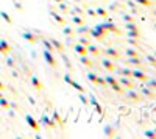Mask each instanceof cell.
Segmentation results:
<instances>
[{"label": "cell", "instance_id": "cell-26", "mask_svg": "<svg viewBox=\"0 0 156 139\" xmlns=\"http://www.w3.org/2000/svg\"><path fill=\"white\" fill-rule=\"evenodd\" d=\"M103 133H105L106 137H114V136H115V130L112 128V125H106L105 131H103Z\"/></svg>", "mask_w": 156, "mask_h": 139}, {"label": "cell", "instance_id": "cell-12", "mask_svg": "<svg viewBox=\"0 0 156 139\" xmlns=\"http://www.w3.org/2000/svg\"><path fill=\"white\" fill-rule=\"evenodd\" d=\"M50 119L53 120V122L58 125V127L61 128V130H64V127H66L64 123H66V122H64V119L59 116V112H58V111H53V112H51V117H50Z\"/></svg>", "mask_w": 156, "mask_h": 139}, {"label": "cell", "instance_id": "cell-36", "mask_svg": "<svg viewBox=\"0 0 156 139\" xmlns=\"http://www.w3.org/2000/svg\"><path fill=\"white\" fill-rule=\"evenodd\" d=\"M109 9H112V11H122L123 9V6H122V3H119V2H114V3H111L109 5Z\"/></svg>", "mask_w": 156, "mask_h": 139}, {"label": "cell", "instance_id": "cell-18", "mask_svg": "<svg viewBox=\"0 0 156 139\" xmlns=\"http://www.w3.org/2000/svg\"><path fill=\"white\" fill-rule=\"evenodd\" d=\"M31 84H33V87H34L36 91H42V89H44V84H42V81L39 80V78L36 77V75H33V77H31Z\"/></svg>", "mask_w": 156, "mask_h": 139}, {"label": "cell", "instance_id": "cell-59", "mask_svg": "<svg viewBox=\"0 0 156 139\" xmlns=\"http://www.w3.org/2000/svg\"><path fill=\"white\" fill-rule=\"evenodd\" d=\"M0 97H2V94H0Z\"/></svg>", "mask_w": 156, "mask_h": 139}, {"label": "cell", "instance_id": "cell-54", "mask_svg": "<svg viewBox=\"0 0 156 139\" xmlns=\"http://www.w3.org/2000/svg\"><path fill=\"white\" fill-rule=\"evenodd\" d=\"M153 16H154V17H156V9H154V11H153Z\"/></svg>", "mask_w": 156, "mask_h": 139}, {"label": "cell", "instance_id": "cell-51", "mask_svg": "<svg viewBox=\"0 0 156 139\" xmlns=\"http://www.w3.org/2000/svg\"><path fill=\"white\" fill-rule=\"evenodd\" d=\"M2 16H3V19H5V20H6L8 23H11V19H9V16L6 14V12H2Z\"/></svg>", "mask_w": 156, "mask_h": 139}, {"label": "cell", "instance_id": "cell-40", "mask_svg": "<svg viewBox=\"0 0 156 139\" xmlns=\"http://www.w3.org/2000/svg\"><path fill=\"white\" fill-rule=\"evenodd\" d=\"M8 50H9V45L5 41H0V52H2V53H8Z\"/></svg>", "mask_w": 156, "mask_h": 139}, {"label": "cell", "instance_id": "cell-41", "mask_svg": "<svg viewBox=\"0 0 156 139\" xmlns=\"http://www.w3.org/2000/svg\"><path fill=\"white\" fill-rule=\"evenodd\" d=\"M58 9H59L61 12H69V6H67L66 3H64V0L58 3Z\"/></svg>", "mask_w": 156, "mask_h": 139}, {"label": "cell", "instance_id": "cell-58", "mask_svg": "<svg viewBox=\"0 0 156 139\" xmlns=\"http://www.w3.org/2000/svg\"><path fill=\"white\" fill-rule=\"evenodd\" d=\"M153 55H154V56H156V50H154V52H153Z\"/></svg>", "mask_w": 156, "mask_h": 139}, {"label": "cell", "instance_id": "cell-2", "mask_svg": "<svg viewBox=\"0 0 156 139\" xmlns=\"http://www.w3.org/2000/svg\"><path fill=\"white\" fill-rule=\"evenodd\" d=\"M125 98L129 100L131 103H140V102H144V97H142L140 92H137L136 89H126Z\"/></svg>", "mask_w": 156, "mask_h": 139}, {"label": "cell", "instance_id": "cell-13", "mask_svg": "<svg viewBox=\"0 0 156 139\" xmlns=\"http://www.w3.org/2000/svg\"><path fill=\"white\" fill-rule=\"evenodd\" d=\"M41 123H44V127L47 128V130H53L55 127H56V123L53 122V120H51L47 114H44L42 116V119H41Z\"/></svg>", "mask_w": 156, "mask_h": 139}, {"label": "cell", "instance_id": "cell-43", "mask_svg": "<svg viewBox=\"0 0 156 139\" xmlns=\"http://www.w3.org/2000/svg\"><path fill=\"white\" fill-rule=\"evenodd\" d=\"M94 28H95V30H98V31H100V33H103V34H108V31H106V28H105V23H97Z\"/></svg>", "mask_w": 156, "mask_h": 139}, {"label": "cell", "instance_id": "cell-37", "mask_svg": "<svg viewBox=\"0 0 156 139\" xmlns=\"http://www.w3.org/2000/svg\"><path fill=\"white\" fill-rule=\"evenodd\" d=\"M144 136L147 139H156V131L154 130H147V131H144Z\"/></svg>", "mask_w": 156, "mask_h": 139}, {"label": "cell", "instance_id": "cell-16", "mask_svg": "<svg viewBox=\"0 0 156 139\" xmlns=\"http://www.w3.org/2000/svg\"><path fill=\"white\" fill-rule=\"evenodd\" d=\"M50 16L53 17V20L56 22V23H59V25H66V19H64L61 14H58L56 11H53V9H50Z\"/></svg>", "mask_w": 156, "mask_h": 139}, {"label": "cell", "instance_id": "cell-1", "mask_svg": "<svg viewBox=\"0 0 156 139\" xmlns=\"http://www.w3.org/2000/svg\"><path fill=\"white\" fill-rule=\"evenodd\" d=\"M105 80H106L108 86L111 87V89H112L115 94H123V92H125V89H123V87L120 86L119 80H117L115 77H112V75H106V77H105Z\"/></svg>", "mask_w": 156, "mask_h": 139}, {"label": "cell", "instance_id": "cell-25", "mask_svg": "<svg viewBox=\"0 0 156 139\" xmlns=\"http://www.w3.org/2000/svg\"><path fill=\"white\" fill-rule=\"evenodd\" d=\"M72 22L76 25V27H81V25H84V19L80 17V14H73V16H72Z\"/></svg>", "mask_w": 156, "mask_h": 139}, {"label": "cell", "instance_id": "cell-5", "mask_svg": "<svg viewBox=\"0 0 156 139\" xmlns=\"http://www.w3.org/2000/svg\"><path fill=\"white\" fill-rule=\"evenodd\" d=\"M131 77L136 80V81H140V83H145L150 77L147 75V72L145 70H142V69H137V67H134L133 70H131Z\"/></svg>", "mask_w": 156, "mask_h": 139}, {"label": "cell", "instance_id": "cell-28", "mask_svg": "<svg viewBox=\"0 0 156 139\" xmlns=\"http://www.w3.org/2000/svg\"><path fill=\"white\" fill-rule=\"evenodd\" d=\"M61 55V58H62V61H64V66H66L69 70H72V62H70V59L67 58V55L66 53H59Z\"/></svg>", "mask_w": 156, "mask_h": 139}, {"label": "cell", "instance_id": "cell-45", "mask_svg": "<svg viewBox=\"0 0 156 139\" xmlns=\"http://www.w3.org/2000/svg\"><path fill=\"white\" fill-rule=\"evenodd\" d=\"M147 81H148V83H147L145 86H148V87H150V89H153V91H156V80H151V78H148Z\"/></svg>", "mask_w": 156, "mask_h": 139}, {"label": "cell", "instance_id": "cell-46", "mask_svg": "<svg viewBox=\"0 0 156 139\" xmlns=\"http://www.w3.org/2000/svg\"><path fill=\"white\" fill-rule=\"evenodd\" d=\"M97 84H100L101 87H106V86H108V83H106V80H105V78H103V77H100V75H98V78H97Z\"/></svg>", "mask_w": 156, "mask_h": 139}, {"label": "cell", "instance_id": "cell-20", "mask_svg": "<svg viewBox=\"0 0 156 139\" xmlns=\"http://www.w3.org/2000/svg\"><path fill=\"white\" fill-rule=\"evenodd\" d=\"M87 55H92L94 58L100 56V48L97 45H92V44H89L87 45Z\"/></svg>", "mask_w": 156, "mask_h": 139}, {"label": "cell", "instance_id": "cell-56", "mask_svg": "<svg viewBox=\"0 0 156 139\" xmlns=\"http://www.w3.org/2000/svg\"><path fill=\"white\" fill-rule=\"evenodd\" d=\"M0 89H3V84L2 83H0Z\"/></svg>", "mask_w": 156, "mask_h": 139}, {"label": "cell", "instance_id": "cell-4", "mask_svg": "<svg viewBox=\"0 0 156 139\" xmlns=\"http://www.w3.org/2000/svg\"><path fill=\"white\" fill-rule=\"evenodd\" d=\"M139 92H140V95H142V97L147 98V100H154V98H156V91L150 89V87H148V86H145L144 83L139 84Z\"/></svg>", "mask_w": 156, "mask_h": 139}, {"label": "cell", "instance_id": "cell-55", "mask_svg": "<svg viewBox=\"0 0 156 139\" xmlns=\"http://www.w3.org/2000/svg\"><path fill=\"white\" fill-rule=\"evenodd\" d=\"M153 28H154V30H156V22H154V23H153Z\"/></svg>", "mask_w": 156, "mask_h": 139}, {"label": "cell", "instance_id": "cell-14", "mask_svg": "<svg viewBox=\"0 0 156 139\" xmlns=\"http://www.w3.org/2000/svg\"><path fill=\"white\" fill-rule=\"evenodd\" d=\"M22 37L27 42H30V44H36L37 41H39V37L36 36V34H33V33H30V31H25L23 34H22Z\"/></svg>", "mask_w": 156, "mask_h": 139}, {"label": "cell", "instance_id": "cell-35", "mask_svg": "<svg viewBox=\"0 0 156 139\" xmlns=\"http://www.w3.org/2000/svg\"><path fill=\"white\" fill-rule=\"evenodd\" d=\"M78 98H80V102H81L84 106H87V105H89V98H87L83 92H78Z\"/></svg>", "mask_w": 156, "mask_h": 139}, {"label": "cell", "instance_id": "cell-30", "mask_svg": "<svg viewBox=\"0 0 156 139\" xmlns=\"http://www.w3.org/2000/svg\"><path fill=\"white\" fill-rule=\"evenodd\" d=\"M145 59L148 61V64H151V66L156 67V56H154L153 53H147V55H145Z\"/></svg>", "mask_w": 156, "mask_h": 139}, {"label": "cell", "instance_id": "cell-19", "mask_svg": "<svg viewBox=\"0 0 156 139\" xmlns=\"http://www.w3.org/2000/svg\"><path fill=\"white\" fill-rule=\"evenodd\" d=\"M73 50H75V53H78L80 56H83V55H87V47H84L83 44H75V47H73Z\"/></svg>", "mask_w": 156, "mask_h": 139}, {"label": "cell", "instance_id": "cell-9", "mask_svg": "<svg viewBox=\"0 0 156 139\" xmlns=\"http://www.w3.org/2000/svg\"><path fill=\"white\" fill-rule=\"evenodd\" d=\"M44 58H45V61H47V64H48L51 69H53V70L58 67V62H56V59H55L53 53H50L48 50H44Z\"/></svg>", "mask_w": 156, "mask_h": 139}, {"label": "cell", "instance_id": "cell-29", "mask_svg": "<svg viewBox=\"0 0 156 139\" xmlns=\"http://www.w3.org/2000/svg\"><path fill=\"white\" fill-rule=\"evenodd\" d=\"M69 12L73 16V14H83V9L78 6V5H73L72 8H69Z\"/></svg>", "mask_w": 156, "mask_h": 139}, {"label": "cell", "instance_id": "cell-27", "mask_svg": "<svg viewBox=\"0 0 156 139\" xmlns=\"http://www.w3.org/2000/svg\"><path fill=\"white\" fill-rule=\"evenodd\" d=\"M70 86L73 87V89H75L76 92H83V94L86 92V89H84V87H83V86H81L80 83H78V81H75V80H72V83H70Z\"/></svg>", "mask_w": 156, "mask_h": 139}, {"label": "cell", "instance_id": "cell-49", "mask_svg": "<svg viewBox=\"0 0 156 139\" xmlns=\"http://www.w3.org/2000/svg\"><path fill=\"white\" fill-rule=\"evenodd\" d=\"M87 16H90V17H95L97 14H95V9H92V8H87Z\"/></svg>", "mask_w": 156, "mask_h": 139}, {"label": "cell", "instance_id": "cell-53", "mask_svg": "<svg viewBox=\"0 0 156 139\" xmlns=\"http://www.w3.org/2000/svg\"><path fill=\"white\" fill-rule=\"evenodd\" d=\"M14 6H16L17 9H22V5H20V3H17V2H14Z\"/></svg>", "mask_w": 156, "mask_h": 139}, {"label": "cell", "instance_id": "cell-50", "mask_svg": "<svg viewBox=\"0 0 156 139\" xmlns=\"http://www.w3.org/2000/svg\"><path fill=\"white\" fill-rule=\"evenodd\" d=\"M0 105H2L3 108H8V102H6L3 97H0Z\"/></svg>", "mask_w": 156, "mask_h": 139}, {"label": "cell", "instance_id": "cell-48", "mask_svg": "<svg viewBox=\"0 0 156 139\" xmlns=\"http://www.w3.org/2000/svg\"><path fill=\"white\" fill-rule=\"evenodd\" d=\"M64 81H66L67 84H70L72 83V75L70 73H64Z\"/></svg>", "mask_w": 156, "mask_h": 139}, {"label": "cell", "instance_id": "cell-47", "mask_svg": "<svg viewBox=\"0 0 156 139\" xmlns=\"http://www.w3.org/2000/svg\"><path fill=\"white\" fill-rule=\"evenodd\" d=\"M76 31H78V33H89L90 30L86 27V25H81V27H78V30H76Z\"/></svg>", "mask_w": 156, "mask_h": 139}, {"label": "cell", "instance_id": "cell-6", "mask_svg": "<svg viewBox=\"0 0 156 139\" xmlns=\"http://www.w3.org/2000/svg\"><path fill=\"white\" fill-rule=\"evenodd\" d=\"M105 55H106V58H111L112 61H117V59L122 58V53L119 52V48H115V47H106Z\"/></svg>", "mask_w": 156, "mask_h": 139}, {"label": "cell", "instance_id": "cell-33", "mask_svg": "<svg viewBox=\"0 0 156 139\" xmlns=\"http://www.w3.org/2000/svg\"><path fill=\"white\" fill-rule=\"evenodd\" d=\"M122 19H123L125 23H126V22H136L134 16H133V14H128V12H123V14H122Z\"/></svg>", "mask_w": 156, "mask_h": 139}, {"label": "cell", "instance_id": "cell-24", "mask_svg": "<svg viewBox=\"0 0 156 139\" xmlns=\"http://www.w3.org/2000/svg\"><path fill=\"white\" fill-rule=\"evenodd\" d=\"M95 14H97L98 17L106 19V17H108V9L103 8V6H98V8H95Z\"/></svg>", "mask_w": 156, "mask_h": 139}, {"label": "cell", "instance_id": "cell-23", "mask_svg": "<svg viewBox=\"0 0 156 139\" xmlns=\"http://www.w3.org/2000/svg\"><path fill=\"white\" fill-rule=\"evenodd\" d=\"M125 56H126V58H131V56H139V52L136 50V47H128V48H125Z\"/></svg>", "mask_w": 156, "mask_h": 139}, {"label": "cell", "instance_id": "cell-10", "mask_svg": "<svg viewBox=\"0 0 156 139\" xmlns=\"http://www.w3.org/2000/svg\"><path fill=\"white\" fill-rule=\"evenodd\" d=\"M105 28H106L108 33H114V34H117V36L122 34V30L117 27L114 22H111V20H106V22H105Z\"/></svg>", "mask_w": 156, "mask_h": 139}, {"label": "cell", "instance_id": "cell-22", "mask_svg": "<svg viewBox=\"0 0 156 139\" xmlns=\"http://www.w3.org/2000/svg\"><path fill=\"white\" fill-rule=\"evenodd\" d=\"M89 33L92 34V37H94L95 41H103V39H105V36H106V34L100 33V31H98V30H95V28H92V30H90Z\"/></svg>", "mask_w": 156, "mask_h": 139}, {"label": "cell", "instance_id": "cell-8", "mask_svg": "<svg viewBox=\"0 0 156 139\" xmlns=\"http://www.w3.org/2000/svg\"><path fill=\"white\" fill-rule=\"evenodd\" d=\"M25 120H27V123L30 125L31 130H34L36 133H39V130H41V125H39V122H37L31 114H25Z\"/></svg>", "mask_w": 156, "mask_h": 139}, {"label": "cell", "instance_id": "cell-11", "mask_svg": "<svg viewBox=\"0 0 156 139\" xmlns=\"http://www.w3.org/2000/svg\"><path fill=\"white\" fill-rule=\"evenodd\" d=\"M101 66H103V69H105L106 72H115V69H117L111 58H103L101 59Z\"/></svg>", "mask_w": 156, "mask_h": 139}, {"label": "cell", "instance_id": "cell-42", "mask_svg": "<svg viewBox=\"0 0 156 139\" xmlns=\"http://www.w3.org/2000/svg\"><path fill=\"white\" fill-rule=\"evenodd\" d=\"M62 33L66 34V36H72V34L75 33V30H73L72 27H64V25H62Z\"/></svg>", "mask_w": 156, "mask_h": 139}, {"label": "cell", "instance_id": "cell-39", "mask_svg": "<svg viewBox=\"0 0 156 139\" xmlns=\"http://www.w3.org/2000/svg\"><path fill=\"white\" fill-rule=\"evenodd\" d=\"M125 28H126V30H139V27H137L136 22H126V23H125Z\"/></svg>", "mask_w": 156, "mask_h": 139}, {"label": "cell", "instance_id": "cell-34", "mask_svg": "<svg viewBox=\"0 0 156 139\" xmlns=\"http://www.w3.org/2000/svg\"><path fill=\"white\" fill-rule=\"evenodd\" d=\"M134 3L136 5H142V6H151L153 5L151 0H134Z\"/></svg>", "mask_w": 156, "mask_h": 139}, {"label": "cell", "instance_id": "cell-7", "mask_svg": "<svg viewBox=\"0 0 156 139\" xmlns=\"http://www.w3.org/2000/svg\"><path fill=\"white\" fill-rule=\"evenodd\" d=\"M126 64L128 66H133L137 69H144V61L140 59V56H131V58H126Z\"/></svg>", "mask_w": 156, "mask_h": 139}, {"label": "cell", "instance_id": "cell-3", "mask_svg": "<svg viewBox=\"0 0 156 139\" xmlns=\"http://www.w3.org/2000/svg\"><path fill=\"white\" fill-rule=\"evenodd\" d=\"M119 83H120V86L123 87V89L126 91V89H136V80L133 78V77H122V75H119Z\"/></svg>", "mask_w": 156, "mask_h": 139}, {"label": "cell", "instance_id": "cell-52", "mask_svg": "<svg viewBox=\"0 0 156 139\" xmlns=\"http://www.w3.org/2000/svg\"><path fill=\"white\" fill-rule=\"evenodd\" d=\"M28 102H30V103H31L33 106H36V100H34L33 97H28Z\"/></svg>", "mask_w": 156, "mask_h": 139}, {"label": "cell", "instance_id": "cell-17", "mask_svg": "<svg viewBox=\"0 0 156 139\" xmlns=\"http://www.w3.org/2000/svg\"><path fill=\"white\" fill-rule=\"evenodd\" d=\"M125 34H126V37H133V39H140V37H142L140 28L139 30H126Z\"/></svg>", "mask_w": 156, "mask_h": 139}, {"label": "cell", "instance_id": "cell-57", "mask_svg": "<svg viewBox=\"0 0 156 139\" xmlns=\"http://www.w3.org/2000/svg\"><path fill=\"white\" fill-rule=\"evenodd\" d=\"M55 2H56V3H59V2H62V0H55Z\"/></svg>", "mask_w": 156, "mask_h": 139}, {"label": "cell", "instance_id": "cell-44", "mask_svg": "<svg viewBox=\"0 0 156 139\" xmlns=\"http://www.w3.org/2000/svg\"><path fill=\"white\" fill-rule=\"evenodd\" d=\"M78 42H80V44H83L84 47H87V45L90 44V39H89V37H84V36H81L80 39H78Z\"/></svg>", "mask_w": 156, "mask_h": 139}, {"label": "cell", "instance_id": "cell-31", "mask_svg": "<svg viewBox=\"0 0 156 139\" xmlns=\"http://www.w3.org/2000/svg\"><path fill=\"white\" fill-rule=\"evenodd\" d=\"M97 78H98V75H97L95 72H87V80H89L90 83L97 84Z\"/></svg>", "mask_w": 156, "mask_h": 139}, {"label": "cell", "instance_id": "cell-15", "mask_svg": "<svg viewBox=\"0 0 156 139\" xmlns=\"http://www.w3.org/2000/svg\"><path fill=\"white\" fill-rule=\"evenodd\" d=\"M48 41L51 42V45H53V48L56 50V52H59V53H64V45H62V42H61V41L55 39V37H50Z\"/></svg>", "mask_w": 156, "mask_h": 139}, {"label": "cell", "instance_id": "cell-32", "mask_svg": "<svg viewBox=\"0 0 156 139\" xmlns=\"http://www.w3.org/2000/svg\"><path fill=\"white\" fill-rule=\"evenodd\" d=\"M42 44H44L45 50H48L50 53H53V52H55V48H53V45H51V42H50L48 39H42Z\"/></svg>", "mask_w": 156, "mask_h": 139}, {"label": "cell", "instance_id": "cell-21", "mask_svg": "<svg viewBox=\"0 0 156 139\" xmlns=\"http://www.w3.org/2000/svg\"><path fill=\"white\" fill-rule=\"evenodd\" d=\"M80 62H81L83 66H86V67H94V62H92V59H90L87 55L80 56Z\"/></svg>", "mask_w": 156, "mask_h": 139}, {"label": "cell", "instance_id": "cell-38", "mask_svg": "<svg viewBox=\"0 0 156 139\" xmlns=\"http://www.w3.org/2000/svg\"><path fill=\"white\" fill-rule=\"evenodd\" d=\"M126 42L131 45V47H136L139 48V39H133V37H126Z\"/></svg>", "mask_w": 156, "mask_h": 139}]
</instances>
